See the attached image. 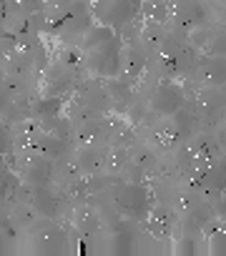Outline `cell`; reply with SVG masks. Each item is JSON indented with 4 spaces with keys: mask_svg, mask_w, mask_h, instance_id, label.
I'll return each mask as SVG.
<instances>
[{
    "mask_svg": "<svg viewBox=\"0 0 226 256\" xmlns=\"http://www.w3.org/2000/svg\"><path fill=\"white\" fill-rule=\"evenodd\" d=\"M181 106V88L176 86H161L158 93H156V108L164 110V113H176Z\"/></svg>",
    "mask_w": 226,
    "mask_h": 256,
    "instance_id": "cell-1",
    "label": "cell"
}]
</instances>
